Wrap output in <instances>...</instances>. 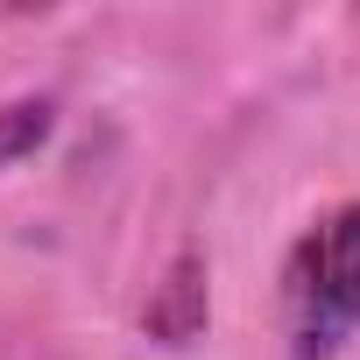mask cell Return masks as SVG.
I'll use <instances>...</instances> for the list:
<instances>
[{
    "mask_svg": "<svg viewBox=\"0 0 360 360\" xmlns=\"http://www.w3.org/2000/svg\"><path fill=\"white\" fill-rule=\"evenodd\" d=\"M283 325L297 360H332L360 332V205L332 212L283 269Z\"/></svg>",
    "mask_w": 360,
    "mask_h": 360,
    "instance_id": "cell-1",
    "label": "cell"
},
{
    "mask_svg": "<svg viewBox=\"0 0 360 360\" xmlns=\"http://www.w3.org/2000/svg\"><path fill=\"white\" fill-rule=\"evenodd\" d=\"M43 134H50V99H15V106H0V169L22 162Z\"/></svg>",
    "mask_w": 360,
    "mask_h": 360,
    "instance_id": "cell-2",
    "label": "cell"
}]
</instances>
